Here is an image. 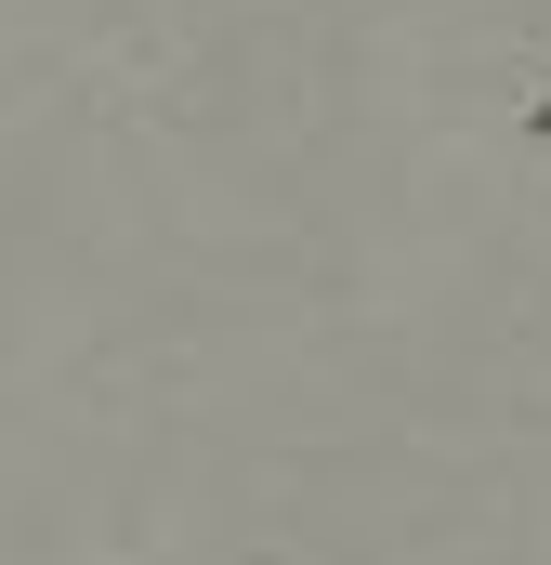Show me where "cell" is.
Segmentation results:
<instances>
[{
  "label": "cell",
  "instance_id": "obj_1",
  "mask_svg": "<svg viewBox=\"0 0 551 565\" xmlns=\"http://www.w3.org/2000/svg\"><path fill=\"white\" fill-rule=\"evenodd\" d=\"M499 132H512V158H539V171H551V40L512 53V79H499Z\"/></svg>",
  "mask_w": 551,
  "mask_h": 565
}]
</instances>
